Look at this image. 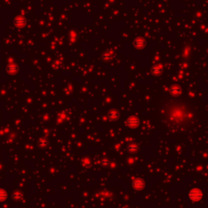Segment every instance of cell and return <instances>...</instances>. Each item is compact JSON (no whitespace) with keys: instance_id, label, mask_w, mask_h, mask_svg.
Segmentation results:
<instances>
[{"instance_id":"obj_1","label":"cell","mask_w":208,"mask_h":208,"mask_svg":"<svg viewBox=\"0 0 208 208\" xmlns=\"http://www.w3.org/2000/svg\"><path fill=\"white\" fill-rule=\"evenodd\" d=\"M201 197H202V193L200 190L194 189V190H193V191L190 192V198H191L192 199L198 200V199H200Z\"/></svg>"},{"instance_id":"obj_2","label":"cell","mask_w":208,"mask_h":208,"mask_svg":"<svg viewBox=\"0 0 208 208\" xmlns=\"http://www.w3.org/2000/svg\"><path fill=\"white\" fill-rule=\"evenodd\" d=\"M138 119H135V118H131L129 119V121H128V125H129L130 127H135L138 125Z\"/></svg>"},{"instance_id":"obj_3","label":"cell","mask_w":208,"mask_h":208,"mask_svg":"<svg viewBox=\"0 0 208 208\" xmlns=\"http://www.w3.org/2000/svg\"><path fill=\"white\" fill-rule=\"evenodd\" d=\"M143 185V183H142V181H141V180H137L135 182H134V186L135 187H138V188H141V186Z\"/></svg>"},{"instance_id":"obj_4","label":"cell","mask_w":208,"mask_h":208,"mask_svg":"<svg viewBox=\"0 0 208 208\" xmlns=\"http://www.w3.org/2000/svg\"><path fill=\"white\" fill-rule=\"evenodd\" d=\"M7 196L6 193L4 191H0V200H3V199H5Z\"/></svg>"}]
</instances>
